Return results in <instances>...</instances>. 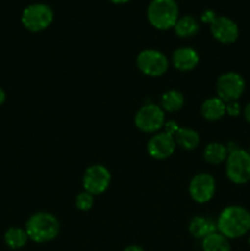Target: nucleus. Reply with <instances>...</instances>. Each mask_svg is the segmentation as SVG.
Instances as JSON below:
<instances>
[{
    "label": "nucleus",
    "instance_id": "nucleus-1",
    "mask_svg": "<svg viewBox=\"0 0 250 251\" xmlns=\"http://www.w3.org/2000/svg\"><path fill=\"white\" fill-rule=\"evenodd\" d=\"M216 223L218 233L227 239H237L250 230V212L240 206H229L221 212Z\"/></svg>",
    "mask_w": 250,
    "mask_h": 251
},
{
    "label": "nucleus",
    "instance_id": "nucleus-2",
    "mask_svg": "<svg viewBox=\"0 0 250 251\" xmlns=\"http://www.w3.org/2000/svg\"><path fill=\"white\" fill-rule=\"evenodd\" d=\"M26 233L34 243H47L55 239L60 230V225L55 216L48 212H37L26 223Z\"/></svg>",
    "mask_w": 250,
    "mask_h": 251
},
{
    "label": "nucleus",
    "instance_id": "nucleus-3",
    "mask_svg": "<svg viewBox=\"0 0 250 251\" xmlns=\"http://www.w3.org/2000/svg\"><path fill=\"white\" fill-rule=\"evenodd\" d=\"M147 19L157 29L173 28L179 19V7L175 0H151L147 7Z\"/></svg>",
    "mask_w": 250,
    "mask_h": 251
},
{
    "label": "nucleus",
    "instance_id": "nucleus-4",
    "mask_svg": "<svg viewBox=\"0 0 250 251\" xmlns=\"http://www.w3.org/2000/svg\"><path fill=\"white\" fill-rule=\"evenodd\" d=\"M225 173L228 179L237 185H243L250 180V153L238 149L228 154Z\"/></svg>",
    "mask_w": 250,
    "mask_h": 251
},
{
    "label": "nucleus",
    "instance_id": "nucleus-5",
    "mask_svg": "<svg viewBox=\"0 0 250 251\" xmlns=\"http://www.w3.org/2000/svg\"><path fill=\"white\" fill-rule=\"evenodd\" d=\"M54 14L50 6L46 4H32L22 11L21 22L29 32H41L50 26Z\"/></svg>",
    "mask_w": 250,
    "mask_h": 251
},
{
    "label": "nucleus",
    "instance_id": "nucleus-6",
    "mask_svg": "<svg viewBox=\"0 0 250 251\" xmlns=\"http://www.w3.org/2000/svg\"><path fill=\"white\" fill-rule=\"evenodd\" d=\"M164 110L156 104H145L135 115V125L146 134H153L164 126Z\"/></svg>",
    "mask_w": 250,
    "mask_h": 251
},
{
    "label": "nucleus",
    "instance_id": "nucleus-7",
    "mask_svg": "<svg viewBox=\"0 0 250 251\" xmlns=\"http://www.w3.org/2000/svg\"><path fill=\"white\" fill-rule=\"evenodd\" d=\"M245 90V81L238 73H225L218 77L216 83L218 98L225 103L238 100Z\"/></svg>",
    "mask_w": 250,
    "mask_h": 251
},
{
    "label": "nucleus",
    "instance_id": "nucleus-8",
    "mask_svg": "<svg viewBox=\"0 0 250 251\" xmlns=\"http://www.w3.org/2000/svg\"><path fill=\"white\" fill-rule=\"evenodd\" d=\"M137 68L145 75L158 77L168 70V59L163 53L154 49H146L137 55Z\"/></svg>",
    "mask_w": 250,
    "mask_h": 251
},
{
    "label": "nucleus",
    "instance_id": "nucleus-9",
    "mask_svg": "<svg viewBox=\"0 0 250 251\" xmlns=\"http://www.w3.org/2000/svg\"><path fill=\"white\" fill-rule=\"evenodd\" d=\"M110 180H112V176L109 171L104 166L95 164L86 169L82 183L85 191L92 195H100L107 190Z\"/></svg>",
    "mask_w": 250,
    "mask_h": 251
},
{
    "label": "nucleus",
    "instance_id": "nucleus-10",
    "mask_svg": "<svg viewBox=\"0 0 250 251\" xmlns=\"http://www.w3.org/2000/svg\"><path fill=\"white\" fill-rule=\"evenodd\" d=\"M216 191V181L208 173H200L194 176L189 185V194L191 199L199 203L208 202Z\"/></svg>",
    "mask_w": 250,
    "mask_h": 251
},
{
    "label": "nucleus",
    "instance_id": "nucleus-11",
    "mask_svg": "<svg viewBox=\"0 0 250 251\" xmlns=\"http://www.w3.org/2000/svg\"><path fill=\"white\" fill-rule=\"evenodd\" d=\"M211 33L216 41L223 44H232L239 37L238 25L232 19L225 16H216L210 24Z\"/></svg>",
    "mask_w": 250,
    "mask_h": 251
},
{
    "label": "nucleus",
    "instance_id": "nucleus-12",
    "mask_svg": "<svg viewBox=\"0 0 250 251\" xmlns=\"http://www.w3.org/2000/svg\"><path fill=\"white\" fill-rule=\"evenodd\" d=\"M175 141L172 135L159 132L152 136L147 144V152L154 159H166L175 151Z\"/></svg>",
    "mask_w": 250,
    "mask_h": 251
},
{
    "label": "nucleus",
    "instance_id": "nucleus-13",
    "mask_svg": "<svg viewBox=\"0 0 250 251\" xmlns=\"http://www.w3.org/2000/svg\"><path fill=\"white\" fill-rule=\"evenodd\" d=\"M174 68L180 71H190L199 64V54L191 47H180L172 56Z\"/></svg>",
    "mask_w": 250,
    "mask_h": 251
},
{
    "label": "nucleus",
    "instance_id": "nucleus-14",
    "mask_svg": "<svg viewBox=\"0 0 250 251\" xmlns=\"http://www.w3.org/2000/svg\"><path fill=\"white\" fill-rule=\"evenodd\" d=\"M189 232L194 238L198 239H205L207 235L217 232V223L208 217L196 216L190 221L189 225Z\"/></svg>",
    "mask_w": 250,
    "mask_h": 251
},
{
    "label": "nucleus",
    "instance_id": "nucleus-15",
    "mask_svg": "<svg viewBox=\"0 0 250 251\" xmlns=\"http://www.w3.org/2000/svg\"><path fill=\"white\" fill-rule=\"evenodd\" d=\"M201 114L211 122L221 119L225 114V103L218 97L208 98L201 105Z\"/></svg>",
    "mask_w": 250,
    "mask_h": 251
},
{
    "label": "nucleus",
    "instance_id": "nucleus-16",
    "mask_svg": "<svg viewBox=\"0 0 250 251\" xmlns=\"http://www.w3.org/2000/svg\"><path fill=\"white\" fill-rule=\"evenodd\" d=\"M173 137L178 146L184 150H188V151L196 149L200 144V136L198 132L195 130L186 129V127H179Z\"/></svg>",
    "mask_w": 250,
    "mask_h": 251
},
{
    "label": "nucleus",
    "instance_id": "nucleus-17",
    "mask_svg": "<svg viewBox=\"0 0 250 251\" xmlns=\"http://www.w3.org/2000/svg\"><path fill=\"white\" fill-rule=\"evenodd\" d=\"M228 157L227 146L220 142H211L203 150V158L211 164H220Z\"/></svg>",
    "mask_w": 250,
    "mask_h": 251
},
{
    "label": "nucleus",
    "instance_id": "nucleus-18",
    "mask_svg": "<svg viewBox=\"0 0 250 251\" xmlns=\"http://www.w3.org/2000/svg\"><path fill=\"white\" fill-rule=\"evenodd\" d=\"M173 28L178 37H180V38H189V37H193L198 33L199 24L193 16L186 15V16L178 19Z\"/></svg>",
    "mask_w": 250,
    "mask_h": 251
},
{
    "label": "nucleus",
    "instance_id": "nucleus-19",
    "mask_svg": "<svg viewBox=\"0 0 250 251\" xmlns=\"http://www.w3.org/2000/svg\"><path fill=\"white\" fill-rule=\"evenodd\" d=\"M184 105V96L179 91L171 90L163 93L161 98V108L166 112H178Z\"/></svg>",
    "mask_w": 250,
    "mask_h": 251
},
{
    "label": "nucleus",
    "instance_id": "nucleus-20",
    "mask_svg": "<svg viewBox=\"0 0 250 251\" xmlns=\"http://www.w3.org/2000/svg\"><path fill=\"white\" fill-rule=\"evenodd\" d=\"M203 251H230L229 240L221 233L215 232L202 239Z\"/></svg>",
    "mask_w": 250,
    "mask_h": 251
},
{
    "label": "nucleus",
    "instance_id": "nucleus-21",
    "mask_svg": "<svg viewBox=\"0 0 250 251\" xmlns=\"http://www.w3.org/2000/svg\"><path fill=\"white\" fill-rule=\"evenodd\" d=\"M28 239L29 238L26 230L21 229V228H10L4 235L5 243L11 249H20V248L25 247Z\"/></svg>",
    "mask_w": 250,
    "mask_h": 251
},
{
    "label": "nucleus",
    "instance_id": "nucleus-22",
    "mask_svg": "<svg viewBox=\"0 0 250 251\" xmlns=\"http://www.w3.org/2000/svg\"><path fill=\"white\" fill-rule=\"evenodd\" d=\"M93 201H95V199H93L92 194L83 191V193L78 194L77 198H76V207L80 211H88L92 208Z\"/></svg>",
    "mask_w": 250,
    "mask_h": 251
},
{
    "label": "nucleus",
    "instance_id": "nucleus-23",
    "mask_svg": "<svg viewBox=\"0 0 250 251\" xmlns=\"http://www.w3.org/2000/svg\"><path fill=\"white\" fill-rule=\"evenodd\" d=\"M225 113L230 117H238L240 114V105L238 100H233V102L225 103Z\"/></svg>",
    "mask_w": 250,
    "mask_h": 251
},
{
    "label": "nucleus",
    "instance_id": "nucleus-24",
    "mask_svg": "<svg viewBox=\"0 0 250 251\" xmlns=\"http://www.w3.org/2000/svg\"><path fill=\"white\" fill-rule=\"evenodd\" d=\"M178 124H176L175 122H173V120H171V122H167L166 124H164V130H166V134L168 135H172L173 136L174 134L176 132V130H178Z\"/></svg>",
    "mask_w": 250,
    "mask_h": 251
},
{
    "label": "nucleus",
    "instance_id": "nucleus-25",
    "mask_svg": "<svg viewBox=\"0 0 250 251\" xmlns=\"http://www.w3.org/2000/svg\"><path fill=\"white\" fill-rule=\"evenodd\" d=\"M201 19H202V21L211 24V22L216 19V15H215V12L211 11V10H207V11L203 12L202 16H201Z\"/></svg>",
    "mask_w": 250,
    "mask_h": 251
},
{
    "label": "nucleus",
    "instance_id": "nucleus-26",
    "mask_svg": "<svg viewBox=\"0 0 250 251\" xmlns=\"http://www.w3.org/2000/svg\"><path fill=\"white\" fill-rule=\"evenodd\" d=\"M244 117L248 123H250V103H248L244 108Z\"/></svg>",
    "mask_w": 250,
    "mask_h": 251
},
{
    "label": "nucleus",
    "instance_id": "nucleus-27",
    "mask_svg": "<svg viewBox=\"0 0 250 251\" xmlns=\"http://www.w3.org/2000/svg\"><path fill=\"white\" fill-rule=\"evenodd\" d=\"M124 251H145L142 249L141 247H139V245H130V247L125 248Z\"/></svg>",
    "mask_w": 250,
    "mask_h": 251
},
{
    "label": "nucleus",
    "instance_id": "nucleus-28",
    "mask_svg": "<svg viewBox=\"0 0 250 251\" xmlns=\"http://www.w3.org/2000/svg\"><path fill=\"white\" fill-rule=\"evenodd\" d=\"M5 100H6V95H5V92L2 88H0V105L5 102Z\"/></svg>",
    "mask_w": 250,
    "mask_h": 251
},
{
    "label": "nucleus",
    "instance_id": "nucleus-29",
    "mask_svg": "<svg viewBox=\"0 0 250 251\" xmlns=\"http://www.w3.org/2000/svg\"><path fill=\"white\" fill-rule=\"evenodd\" d=\"M109 1L114 2V4H125V2H129L130 0H109Z\"/></svg>",
    "mask_w": 250,
    "mask_h": 251
},
{
    "label": "nucleus",
    "instance_id": "nucleus-30",
    "mask_svg": "<svg viewBox=\"0 0 250 251\" xmlns=\"http://www.w3.org/2000/svg\"><path fill=\"white\" fill-rule=\"evenodd\" d=\"M249 244H250V237H249Z\"/></svg>",
    "mask_w": 250,
    "mask_h": 251
},
{
    "label": "nucleus",
    "instance_id": "nucleus-31",
    "mask_svg": "<svg viewBox=\"0 0 250 251\" xmlns=\"http://www.w3.org/2000/svg\"><path fill=\"white\" fill-rule=\"evenodd\" d=\"M248 152H249V153H250V149H249V151H248Z\"/></svg>",
    "mask_w": 250,
    "mask_h": 251
}]
</instances>
